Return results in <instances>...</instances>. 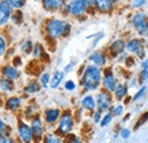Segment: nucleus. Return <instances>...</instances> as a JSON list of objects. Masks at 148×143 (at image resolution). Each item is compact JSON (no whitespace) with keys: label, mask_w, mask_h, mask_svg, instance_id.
I'll return each mask as SVG.
<instances>
[{"label":"nucleus","mask_w":148,"mask_h":143,"mask_svg":"<svg viewBox=\"0 0 148 143\" xmlns=\"http://www.w3.org/2000/svg\"><path fill=\"white\" fill-rule=\"evenodd\" d=\"M101 69L96 65H88L82 74L81 84L87 90H97L103 80Z\"/></svg>","instance_id":"1"},{"label":"nucleus","mask_w":148,"mask_h":143,"mask_svg":"<svg viewBox=\"0 0 148 143\" xmlns=\"http://www.w3.org/2000/svg\"><path fill=\"white\" fill-rule=\"evenodd\" d=\"M46 31L48 37L51 39L65 38L71 32V24L67 21L51 18L46 23Z\"/></svg>","instance_id":"2"},{"label":"nucleus","mask_w":148,"mask_h":143,"mask_svg":"<svg viewBox=\"0 0 148 143\" xmlns=\"http://www.w3.org/2000/svg\"><path fill=\"white\" fill-rule=\"evenodd\" d=\"M74 118L71 111H64L58 121V132L62 135H70L73 131Z\"/></svg>","instance_id":"3"},{"label":"nucleus","mask_w":148,"mask_h":143,"mask_svg":"<svg viewBox=\"0 0 148 143\" xmlns=\"http://www.w3.org/2000/svg\"><path fill=\"white\" fill-rule=\"evenodd\" d=\"M17 133H18L19 141L23 143H33L34 135L32 132L31 125L26 124L25 121L19 119L17 123Z\"/></svg>","instance_id":"4"},{"label":"nucleus","mask_w":148,"mask_h":143,"mask_svg":"<svg viewBox=\"0 0 148 143\" xmlns=\"http://www.w3.org/2000/svg\"><path fill=\"white\" fill-rule=\"evenodd\" d=\"M112 103H113V97H112L110 92L104 90L98 93L96 104H97V108H98L99 111H101V112L108 111L112 107Z\"/></svg>","instance_id":"5"},{"label":"nucleus","mask_w":148,"mask_h":143,"mask_svg":"<svg viewBox=\"0 0 148 143\" xmlns=\"http://www.w3.org/2000/svg\"><path fill=\"white\" fill-rule=\"evenodd\" d=\"M87 1L86 0H74L71 1L69 5H67V10L71 15L76 16V17H80L82 15H84L87 13Z\"/></svg>","instance_id":"6"},{"label":"nucleus","mask_w":148,"mask_h":143,"mask_svg":"<svg viewBox=\"0 0 148 143\" xmlns=\"http://www.w3.org/2000/svg\"><path fill=\"white\" fill-rule=\"evenodd\" d=\"M132 24L134 25V28L139 33H146L148 30V19L146 13L140 12L134 14V16L132 18Z\"/></svg>","instance_id":"7"},{"label":"nucleus","mask_w":148,"mask_h":143,"mask_svg":"<svg viewBox=\"0 0 148 143\" xmlns=\"http://www.w3.org/2000/svg\"><path fill=\"white\" fill-rule=\"evenodd\" d=\"M31 128H32V132H33V135H34V139L37 141H40L43 136V121L41 119V117L39 115H36L32 119H31Z\"/></svg>","instance_id":"8"},{"label":"nucleus","mask_w":148,"mask_h":143,"mask_svg":"<svg viewBox=\"0 0 148 143\" xmlns=\"http://www.w3.org/2000/svg\"><path fill=\"white\" fill-rule=\"evenodd\" d=\"M13 14V8L8 5L7 0L0 1V26L6 25Z\"/></svg>","instance_id":"9"},{"label":"nucleus","mask_w":148,"mask_h":143,"mask_svg":"<svg viewBox=\"0 0 148 143\" xmlns=\"http://www.w3.org/2000/svg\"><path fill=\"white\" fill-rule=\"evenodd\" d=\"M103 86H104V88L105 90H107V92H114L115 88H116V86H117V81H116V78H115V76L113 74V72H112L111 69H108V70H106L105 73H104V78H103Z\"/></svg>","instance_id":"10"},{"label":"nucleus","mask_w":148,"mask_h":143,"mask_svg":"<svg viewBox=\"0 0 148 143\" xmlns=\"http://www.w3.org/2000/svg\"><path fill=\"white\" fill-rule=\"evenodd\" d=\"M1 74H2V77L7 78V79H9L12 81L17 80L19 77H21V72L13 64H6V65H3L1 68Z\"/></svg>","instance_id":"11"},{"label":"nucleus","mask_w":148,"mask_h":143,"mask_svg":"<svg viewBox=\"0 0 148 143\" xmlns=\"http://www.w3.org/2000/svg\"><path fill=\"white\" fill-rule=\"evenodd\" d=\"M90 61L93 63V65H96L98 68L105 67L107 63V56L101 51H96L90 55Z\"/></svg>","instance_id":"12"},{"label":"nucleus","mask_w":148,"mask_h":143,"mask_svg":"<svg viewBox=\"0 0 148 143\" xmlns=\"http://www.w3.org/2000/svg\"><path fill=\"white\" fill-rule=\"evenodd\" d=\"M114 2L113 0H97L95 1V7L100 13H110L114 8Z\"/></svg>","instance_id":"13"},{"label":"nucleus","mask_w":148,"mask_h":143,"mask_svg":"<svg viewBox=\"0 0 148 143\" xmlns=\"http://www.w3.org/2000/svg\"><path fill=\"white\" fill-rule=\"evenodd\" d=\"M62 112L59 109H47L45 111V121L47 124H55L60 118Z\"/></svg>","instance_id":"14"},{"label":"nucleus","mask_w":148,"mask_h":143,"mask_svg":"<svg viewBox=\"0 0 148 143\" xmlns=\"http://www.w3.org/2000/svg\"><path fill=\"white\" fill-rule=\"evenodd\" d=\"M124 49H125V42L122 39L115 40L110 46V53H111L112 57H116L119 54H121Z\"/></svg>","instance_id":"15"},{"label":"nucleus","mask_w":148,"mask_h":143,"mask_svg":"<svg viewBox=\"0 0 148 143\" xmlns=\"http://www.w3.org/2000/svg\"><path fill=\"white\" fill-rule=\"evenodd\" d=\"M22 103H23V101H22L21 97H18V96H10V97L6 101V108H7L8 110L15 112V111H17V110L21 109Z\"/></svg>","instance_id":"16"},{"label":"nucleus","mask_w":148,"mask_h":143,"mask_svg":"<svg viewBox=\"0 0 148 143\" xmlns=\"http://www.w3.org/2000/svg\"><path fill=\"white\" fill-rule=\"evenodd\" d=\"M65 5V2L63 0H43L42 1V6L46 10H57L60 7H63Z\"/></svg>","instance_id":"17"},{"label":"nucleus","mask_w":148,"mask_h":143,"mask_svg":"<svg viewBox=\"0 0 148 143\" xmlns=\"http://www.w3.org/2000/svg\"><path fill=\"white\" fill-rule=\"evenodd\" d=\"M81 106L87 111H93L96 109V107H97L96 101H95L92 95H86L82 99V101H81Z\"/></svg>","instance_id":"18"},{"label":"nucleus","mask_w":148,"mask_h":143,"mask_svg":"<svg viewBox=\"0 0 148 143\" xmlns=\"http://www.w3.org/2000/svg\"><path fill=\"white\" fill-rule=\"evenodd\" d=\"M144 46V41L141 39H138V38H134V39H131L129 40L127 44H125V48L127 51L132 52V53H136L139 48H141Z\"/></svg>","instance_id":"19"},{"label":"nucleus","mask_w":148,"mask_h":143,"mask_svg":"<svg viewBox=\"0 0 148 143\" xmlns=\"http://www.w3.org/2000/svg\"><path fill=\"white\" fill-rule=\"evenodd\" d=\"M63 79H64V71H60V70L55 71V73L53 74V77L50 79V84H49L50 88H53V90L57 88L60 85V83L63 81Z\"/></svg>","instance_id":"20"},{"label":"nucleus","mask_w":148,"mask_h":143,"mask_svg":"<svg viewBox=\"0 0 148 143\" xmlns=\"http://www.w3.org/2000/svg\"><path fill=\"white\" fill-rule=\"evenodd\" d=\"M15 88V84L14 81L5 78V77H1L0 78V90H2L3 93H10L13 92Z\"/></svg>","instance_id":"21"},{"label":"nucleus","mask_w":148,"mask_h":143,"mask_svg":"<svg viewBox=\"0 0 148 143\" xmlns=\"http://www.w3.org/2000/svg\"><path fill=\"white\" fill-rule=\"evenodd\" d=\"M114 94L117 100H123L128 95V87L124 84H117L116 88L114 90Z\"/></svg>","instance_id":"22"},{"label":"nucleus","mask_w":148,"mask_h":143,"mask_svg":"<svg viewBox=\"0 0 148 143\" xmlns=\"http://www.w3.org/2000/svg\"><path fill=\"white\" fill-rule=\"evenodd\" d=\"M42 143H64L63 139L55 133H48L45 135Z\"/></svg>","instance_id":"23"},{"label":"nucleus","mask_w":148,"mask_h":143,"mask_svg":"<svg viewBox=\"0 0 148 143\" xmlns=\"http://www.w3.org/2000/svg\"><path fill=\"white\" fill-rule=\"evenodd\" d=\"M10 134H12V127L5 121V119L0 117V136L9 137Z\"/></svg>","instance_id":"24"},{"label":"nucleus","mask_w":148,"mask_h":143,"mask_svg":"<svg viewBox=\"0 0 148 143\" xmlns=\"http://www.w3.org/2000/svg\"><path fill=\"white\" fill-rule=\"evenodd\" d=\"M41 88V86L39 85V83L37 81H31V83H29L25 87H24V93L25 94H34V93H37L39 92Z\"/></svg>","instance_id":"25"},{"label":"nucleus","mask_w":148,"mask_h":143,"mask_svg":"<svg viewBox=\"0 0 148 143\" xmlns=\"http://www.w3.org/2000/svg\"><path fill=\"white\" fill-rule=\"evenodd\" d=\"M33 42L30 39H25L21 42V51L24 54H30L33 51Z\"/></svg>","instance_id":"26"},{"label":"nucleus","mask_w":148,"mask_h":143,"mask_svg":"<svg viewBox=\"0 0 148 143\" xmlns=\"http://www.w3.org/2000/svg\"><path fill=\"white\" fill-rule=\"evenodd\" d=\"M32 54H33V57L34 58H41V57H43V55H45L43 46L41 44H36L34 47H33Z\"/></svg>","instance_id":"27"},{"label":"nucleus","mask_w":148,"mask_h":143,"mask_svg":"<svg viewBox=\"0 0 148 143\" xmlns=\"http://www.w3.org/2000/svg\"><path fill=\"white\" fill-rule=\"evenodd\" d=\"M10 19H12V22H13L14 24H16V25L22 24V23H23V13H22L21 10H15V12H13Z\"/></svg>","instance_id":"28"},{"label":"nucleus","mask_w":148,"mask_h":143,"mask_svg":"<svg viewBox=\"0 0 148 143\" xmlns=\"http://www.w3.org/2000/svg\"><path fill=\"white\" fill-rule=\"evenodd\" d=\"M7 40H6V37L0 35V57L1 56H5L7 53Z\"/></svg>","instance_id":"29"},{"label":"nucleus","mask_w":148,"mask_h":143,"mask_svg":"<svg viewBox=\"0 0 148 143\" xmlns=\"http://www.w3.org/2000/svg\"><path fill=\"white\" fill-rule=\"evenodd\" d=\"M50 74L48 73V72H45V73H42L41 76H40V84L42 85V87H45V88H47L48 87V84L50 83Z\"/></svg>","instance_id":"30"},{"label":"nucleus","mask_w":148,"mask_h":143,"mask_svg":"<svg viewBox=\"0 0 148 143\" xmlns=\"http://www.w3.org/2000/svg\"><path fill=\"white\" fill-rule=\"evenodd\" d=\"M7 2H8V5H9L13 9L15 8V9H17V10L25 5V1H24V0H7Z\"/></svg>","instance_id":"31"},{"label":"nucleus","mask_w":148,"mask_h":143,"mask_svg":"<svg viewBox=\"0 0 148 143\" xmlns=\"http://www.w3.org/2000/svg\"><path fill=\"white\" fill-rule=\"evenodd\" d=\"M112 119H113V115H112L111 112H107V113L101 118V120H100V126H101V127H105V126L110 125Z\"/></svg>","instance_id":"32"},{"label":"nucleus","mask_w":148,"mask_h":143,"mask_svg":"<svg viewBox=\"0 0 148 143\" xmlns=\"http://www.w3.org/2000/svg\"><path fill=\"white\" fill-rule=\"evenodd\" d=\"M123 111H124V108L122 104H117V106H115L114 108L111 109V113L113 116H121L123 113Z\"/></svg>","instance_id":"33"},{"label":"nucleus","mask_w":148,"mask_h":143,"mask_svg":"<svg viewBox=\"0 0 148 143\" xmlns=\"http://www.w3.org/2000/svg\"><path fill=\"white\" fill-rule=\"evenodd\" d=\"M147 120H148V112H145V113H144V115H143V116H141V117L138 119V123L134 125V129H138L140 126L144 125V124H145Z\"/></svg>","instance_id":"34"},{"label":"nucleus","mask_w":148,"mask_h":143,"mask_svg":"<svg viewBox=\"0 0 148 143\" xmlns=\"http://www.w3.org/2000/svg\"><path fill=\"white\" fill-rule=\"evenodd\" d=\"M148 79V67H146L145 69H143L140 72V77H139V81L140 84H143L144 81H146Z\"/></svg>","instance_id":"35"},{"label":"nucleus","mask_w":148,"mask_h":143,"mask_svg":"<svg viewBox=\"0 0 148 143\" xmlns=\"http://www.w3.org/2000/svg\"><path fill=\"white\" fill-rule=\"evenodd\" d=\"M146 90H147V87H146V86L141 87L140 90L137 92V94H136V95H134V96L132 97V100H133V101H138V100H139L140 97H143V96H144V94L146 93Z\"/></svg>","instance_id":"36"},{"label":"nucleus","mask_w":148,"mask_h":143,"mask_svg":"<svg viewBox=\"0 0 148 143\" xmlns=\"http://www.w3.org/2000/svg\"><path fill=\"white\" fill-rule=\"evenodd\" d=\"M75 87H76V85H75V83H74L73 80H67V81L65 83V90H74Z\"/></svg>","instance_id":"37"},{"label":"nucleus","mask_w":148,"mask_h":143,"mask_svg":"<svg viewBox=\"0 0 148 143\" xmlns=\"http://www.w3.org/2000/svg\"><path fill=\"white\" fill-rule=\"evenodd\" d=\"M66 143H83L82 140L75 135H69V141Z\"/></svg>","instance_id":"38"},{"label":"nucleus","mask_w":148,"mask_h":143,"mask_svg":"<svg viewBox=\"0 0 148 143\" xmlns=\"http://www.w3.org/2000/svg\"><path fill=\"white\" fill-rule=\"evenodd\" d=\"M100 120H101V111L97 110V111H95V113H93V121H95L96 124H98V123H100Z\"/></svg>","instance_id":"39"},{"label":"nucleus","mask_w":148,"mask_h":143,"mask_svg":"<svg viewBox=\"0 0 148 143\" xmlns=\"http://www.w3.org/2000/svg\"><path fill=\"white\" fill-rule=\"evenodd\" d=\"M130 135H131V131L128 129V128H124V129L121 131V137H122V139L127 140V139L130 137Z\"/></svg>","instance_id":"40"},{"label":"nucleus","mask_w":148,"mask_h":143,"mask_svg":"<svg viewBox=\"0 0 148 143\" xmlns=\"http://www.w3.org/2000/svg\"><path fill=\"white\" fill-rule=\"evenodd\" d=\"M145 3H146V1H145V0H136V1H132L131 6H132L133 8H138V7L144 6Z\"/></svg>","instance_id":"41"},{"label":"nucleus","mask_w":148,"mask_h":143,"mask_svg":"<svg viewBox=\"0 0 148 143\" xmlns=\"http://www.w3.org/2000/svg\"><path fill=\"white\" fill-rule=\"evenodd\" d=\"M0 143H17L12 137H6V136H0Z\"/></svg>","instance_id":"42"},{"label":"nucleus","mask_w":148,"mask_h":143,"mask_svg":"<svg viewBox=\"0 0 148 143\" xmlns=\"http://www.w3.org/2000/svg\"><path fill=\"white\" fill-rule=\"evenodd\" d=\"M134 54H136L139 58H144V57H145V46H143L141 48H139Z\"/></svg>","instance_id":"43"},{"label":"nucleus","mask_w":148,"mask_h":143,"mask_svg":"<svg viewBox=\"0 0 148 143\" xmlns=\"http://www.w3.org/2000/svg\"><path fill=\"white\" fill-rule=\"evenodd\" d=\"M19 64H22V60H21L19 56H16V57L14 58V61H13V65H14V67H18Z\"/></svg>","instance_id":"44"},{"label":"nucleus","mask_w":148,"mask_h":143,"mask_svg":"<svg viewBox=\"0 0 148 143\" xmlns=\"http://www.w3.org/2000/svg\"><path fill=\"white\" fill-rule=\"evenodd\" d=\"M146 67H148V60L143 61V63H141V68H143V69H145Z\"/></svg>","instance_id":"45"},{"label":"nucleus","mask_w":148,"mask_h":143,"mask_svg":"<svg viewBox=\"0 0 148 143\" xmlns=\"http://www.w3.org/2000/svg\"><path fill=\"white\" fill-rule=\"evenodd\" d=\"M70 70H72V64H69V65H66V68H65L64 72H69Z\"/></svg>","instance_id":"46"},{"label":"nucleus","mask_w":148,"mask_h":143,"mask_svg":"<svg viewBox=\"0 0 148 143\" xmlns=\"http://www.w3.org/2000/svg\"><path fill=\"white\" fill-rule=\"evenodd\" d=\"M17 143H23V142H21V141H18V142H17Z\"/></svg>","instance_id":"47"}]
</instances>
